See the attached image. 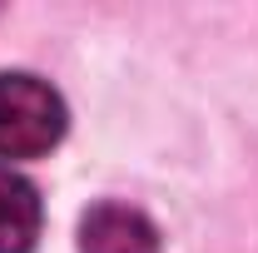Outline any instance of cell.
Masks as SVG:
<instances>
[{"instance_id":"cell-1","label":"cell","mask_w":258,"mask_h":253,"mask_svg":"<svg viewBox=\"0 0 258 253\" xmlns=\"http://www.w3.org/2000/svg\"><path fill=\"white\" fill-rule=\"evenodd\" d=\"M64 99L30 70H0V159H40L64 139Z\"/></svg>"},{"instance_id":"cell-2","label":"cell","mask_w":258,"mask_h":253,"mask_svg":"<svg viewBox=\"0 0 258 253\" xmlns=\"http://www.w3.org/2000/svg\"><path fill=\"white\" fill-rule=\"evenodd\" d=\"M80 253H159V228L134 204L104 199L80 219Z\"/></svg>"},{"instance_id":"cell-3","label":"cell","mask_w":258,"mask_h":253,"mask_svg":"<svg viewBox=\"0 0 258 253\" xmlns=\"http://www.w3.org/2000/svg\"><path fill=\"white\" fill-rule=\"evenodd\" d=\"M40 223H45L40 189L20 169L0 164V253H35Z\"/></svg>"}]
</instances>
